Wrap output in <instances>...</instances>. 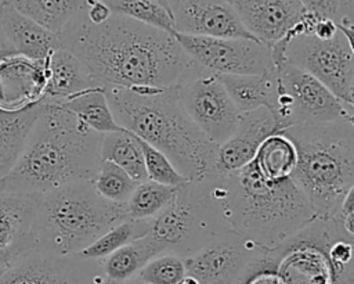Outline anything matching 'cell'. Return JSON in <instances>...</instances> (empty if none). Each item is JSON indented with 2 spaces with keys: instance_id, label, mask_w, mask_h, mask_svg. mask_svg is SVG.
<instances>
[{
  "instance_id": "obj_1",
  "label": "cell",
  "mask_w": 354,
  "mask_h": 284,
  "mask_svg": "<svg viewBox=\"0 0 354 284\" xmlns=\"http://www.w3.org/2000/svg\"><path fill=\"white\" fill-rule=\"evenodd\" d=\"M58 37L101 87H170L191 62L173 35L118 14L94 25L82 8Z\"/></svg>"
},
{
  "instance_id": "obj_2",
  "label": "cell",
  "mask_w": 354,
  "mask_h": 284,
  "mask_svg": "<svg viewBox=\"0 0 354 284\" xmlns=\"http://www.w3.org/2000/svg\"><path fill=\"white\" fill-rule=\"evenodd\" d=\"M101 139L62 104L41 101L24 152L0 179V193L41 195L71 183L93 181L101 162Z\"/></svg>"
},
{
  "instance_id": "obj_3",
  "label": "cell",
  "mask_w": 354,
  "mask_h": 284,
  "mask_svg": "<svg viewBox=\"0 0 354 284\" xmlns=\"http://www.w3.org/2000/svg\"><path fill=\"white\" fill-rule=\"evenodd\" d=\"M230 231L274 252L317 215L292 179H264L250 162L227 175L206 177Z\"/></svg>"
},
{
  "instance_id": "obj_4",
  "label": "cell",
  "mask_w": 354,
  "mask_h": 284,
  "mask_svg": "<svg viewBox=\"0 0 354 284\" xmlns=\"http://www.w3.org/2000/svg\"><path fill=\"white\" fill-rule=\"evenodd\" d=\"M116 123L160 151L189 181L214 173L217 147L187 116L176 86L104 87Z\"/></svg>"
},
{
  "instance_id": "obj_5",
  "label": "cell",
  "mask_w": 354,
  "mask_h": 284,
  "mask_svg": "<svg viewBox=\"0 0 354 284\" xmlns=\"http://www.w3.org/2000/svg\"><path fill=\"white\" fill-rule=\"evenodd\" d=\"M281 132L297 151L292 181L318 219H330L354 190V119L299 125Z\"/></svg>"
},
{
  "instance_id": "obj_6",
  "label": "cell",
  "mask_w": 354,
  "mask_h": 284,
  "mask_svg": "<svg viewBox=\"0 0 354 284\" xmlns=\"http://www.w3.org/2000/svg\"><path fill=\"white\" fill-rule=\"evenodd\" d=\"M126 219L124 204L102 198L93 181L71 183L39 195L33 251L73 256Z\"/></svg>"
},
{
  "instance_id": "obj_7",
  "label": "cell",
  "mask_w": 354,
  "mask_h": 284,
  "mask_svg": "<svg viewBox=\"0 0 354 284\" xmlns=\"http://www.w3.org/2000/svg\"><path fill=\"white\" fill-rule=\"evenodd\" d=\"M315 17L304 18L279 42L271 46L274 69L290 64L314 76L339 100L354 105V26L337 25L328 39L311 32Z\"/></svg>"
},
{
  "instance_id": "obj_8",
  "label": "cell",
  "mask_w": 354,
  "mask_h": 284,
  "mask_svg": "<svg viewBox=\"0 0 354 284\" xmlns=\"http://www.w3.org/2000/svg\"><path fill=\"white\" fill-rule=\"evenodd\" d=\"M230 231L207 179L177 187L171 202L149 223L148 236L163 252L187 258L216 236Z\"/></svg>"
},
{
  "instance_id": "obj_9",
  "label": "cell",
  "mask_w": 354,
  "mask_h": 284,
  "mask_svg": "<svg viewBox=\"0 0 354 284\" xmlns=\"http://www.w3.org/2000/svg\"><path fill=\"white\" fill-rule=\"evenodd\" d=\"M274 71L279 80V94L271 115L278 132L299 125L354 119V105L339 100L310 73L290 64Z\"/></svg>"
},
{
  "instance_id": "obj_10",
  "label": "cell",
  "mask_w": 354,
  "mask_h": 284,
  "mask_svg": "<svg viewBox=\"0 0 354 284\" xmlns=\"http://www.w3.org/2000/svg\"><path fill=\"white\" fill-rule=\"evenodd\" d=\"M174 86L184 112L212 143L220 145L232 134L241 112L218 75L191 60Z\"/></svg>"
},
{
  "instance_id": "obj_11",
  "label": "cell",
  "mask_w": 354,
  "mask_h": 284,
  "mask_svg": "<svg viewBox=\"0 0 354 284\" xmlns=\"http://www.w3.org/2000/svg\"><path fill=\"white\" fill-rule=\"evenodd\" d=\"M339 237L350 238L332 218L314 219L271 252L279 280L283 284H335L328 249Z\"/></svg>"
},
{
  "instance_id": "obj_12",
  "label": "cell",
  "mask_w": 354,
  "mask_h": 284,
  "mask_svg": "<svg viewBox=\"0 0 354 284\" xmlns=\"http://www.w3.org/2000/svg\"><path fill=\"white\" fill-rule=\"evenodd\" d=\"M184 53L202 68L223 75H261L274 71L271 46L256 39L174 33Z\"/></svg>"
},
{
  "instance_id": "obj_13",
  "label": "cell",
  "mask_w": 354,
  "mask_h": 284,
  "mask_svg": "<svg viewBox=\"0 0 354 284\" xmlns=\"http://www.w3.org/2000/svg\"><path fill=\"white\" fill-rule=\"evenodd\" d=\"M266 251L232 231H225L184 258L187 276L198 284H236Z\"/></svg>"
},
{
  "instance_id": "obj_14",
  "label": "cell",
  "mask_w": 354,
  "mask_h": 284,
  "mask_svg": "<svg viewBox=\"0 0 354 284\" xmlns=\"http://www.w3.org/2000/svg\"><path fill=\"white\" fill-rule=\"evenodd\" d=\"M102 277L101 262L29 251L0 269V284H93Z\"/></svg>"
},
{
  "instance_id": "obj_15",
  "label": "cell",
  "mask_w": 354,
  "mask_h": 284,
  "mask_svg": "<svg viewBox=\"0 0 354 284\" xmlns=\"http://www.w3.org/2000/svg\"><path fill=\"white\" fill-rule=\"evenodd\" d=\"M176 33L253 39L230 0H166Z\"/></svg>"
},
{
  "instance_id": "obj_16",
  "label": "cell",
  "mask_w": 354,
  "mask_h": 284,
  "mask_svg": "<svg viewBox=\"0 0 354 284\" xmlns=\"http://www.w3.org/2000/svg\"><path fill=\"white\" fill-rule=\"evenodd\" d=\"M248 33L268 46L283 39L307 14L300 0H231Z\"/></svg>"
},
{
  "instance_id": "obj_17",
  "label": "cell",
  "mask_w": 354,
  "mask_h": 284,
  "mask_svg": "<svg viewBox=\"0 0 354 284\" xmlns=\"http://www.w3.org/2000/svg\"><path fill=\"white\" fill-rule=\"evenodd\" d=\"M275 132L274 118L267 108L241 114L232 134L217 147L214 173H232L250 163L260 144Z\"/></svg>"
},
{
  "instance_id": "obj_18",
  "label": "cell",
  "mask_w": 354,
  "mask_h": 284,
  "mask_svg": "<svg viewBox=\"0 0 354 284\" xmlns=\"http://www.w3.org/2000/svg\"><path fill=\"white\" fill-rule=\"evenodd\" d=\"M39 195L0 193V269L33 251V220Z\"/></svg>"
},
{
  "instance_id": "obj_19",
  "label": "cell",
  "mask_w": 354,
  "mask_h": 284,
  "mask_svg": "<svg viewBox=\"0 0 354 284\" xmlns=\"http://www.w3.org/2000/svg\"><path fill=\"white\" fill-rule=\"evenodd\" d=\"M46 82V60L12 55L0 61V109L15 112L41 103Z\"/></svg>"
},
{
  "instance_id": "obj_20",
  "label": "cell",
  "mask_w": 354,
  "mask_h": 284,
  "mask_svg": "<svg viewBox=\"0 0 354 284\" xmlns=\"http://www.w3.org/2000/svg\"><path fill=\"white\" fill-rule=\"evenodd\" d=\"M0 28L17 54L32 61H43L61 47L58 35L21 14L10 3L0 6Z\"/></svg>"
},
{
  "instance_id": "obj_21",
  "label": "cell",
  "mask_w": 354,
  "mask_h": 284,
  "mask_svg": "<svg viewBox=\"0 0 354 284\" xmlns=\"http://www.w3.org/2000/svg\"><path fill=\"white\" fill-rule=\"evenodd\" d=\"M47 82L43 103L61 104L68 98L97 86L79 58L65 47L55 48L46 58Z\"/></svg>"
},
{
  "instance_id": "obj_22",
  "label": "cell",
  "mask_w": 354,
  "mask_h": 284,
  "mask_svg": "<svg viewBox=\"0 0 354 284\" xmlns=\"http://www.w3.org/2000/svg\"><path fill=\"white\" fill-rule=\"evenodd\" d=\"M221 82L241 114L257 108L274 111L279 94L275 71L261 75H223Z\"/></svg>"
},
{
  "instance_id": "obj_23",
  "label": "cell",
  "mask_w": 354,
  "mask_h": 284,
  "mask_svg": "<svg viewBox=\"0 0 354 284\" xmlns=\"http://www.w3.org/2000/svg\"><path fill=\"white\" fill-rule=\"evenodd\" d=\"M40 107L41 103L15 112L0 109V179L11 172L24 152Z\"/></svg>"
},
{
  "instance_id": "obj_24",
  "label": "cell",
  "mask_w": 354,
  "mask_h": 284,
  "mask_svg": "<svg viewBox=\"0 0 354 284\" xmlns=\"http://www.w3.org/2000/svg\"><path fill=\"white\" fill-rule=\"evenodd\" d=\"M160 254H163L162 247L147 234L100 260L102 276L112 284L126 283L134 278L151 259Z\"/></svg>"
},
{
  "instance_id": "obj_25",
  "label": "cell",
  "mask_w": 354,
  "mask_h": 284,
  "mask_svg": "<svg viewBox=\"0 0 354 284\" xmlns=\"http://www.w3.org/2000/svg\"><path fill=\"white\" fill-rule=\"evenodd\" d=\"M252 162L264 179L285 180L290 177L296 166L297 151L283 132H275L260 144Z\"/></svg>"
},
{
  "instance_id": "obj_26",
  "label": "cell",
  "mask_w": 354,
  "mask_h": 284,
  "mask_svg": "<svg viewBox=\"0 0 354 284\" xmlns=\"http://www.w3.org/2000/svg\"><path fill=\"white\" fill-rule=\"evenodd\" d=\"M8 3L44 29L61 35L82 11L86 0H10Z\"/></svg>"
},
{
  "instance_id": "obj_27",
  "label": "cell",
  "mask_w": 354,
  "mask_h": 284,
  "mask_svg": "<svg viewBox=\"0 0 354 284\" xmlns=\"http://www.w3.org/2000/svg\"><path fill=\"white\" fill-rule=\"evenodd\" d=\"M61 104L87 127L100 134L123 130L113 118L104 87H91Z\"/></svg>"
},
{
  "instance_id": "obj_28",
  "label": "cell",
  "mask_w": 354,
  "mask_h": 284,
  "mask_svg": "<svg viewBox=\"0 0 354 284\" xmlns=\"http://www.w3.org/2000/svg\"><path fill=\"white\" fill-rule=\"evenodd\" d=\"M101 161H109L118 165L137 183L147 180L140 141L134 134L124 129L102 134Z\"/></svg>"
},
{
  "instance_id": "obj_29",
  "label": "cell",
  "mask_w": 354,
  "mask_h": 284,
  "mask_svg": "<svg viewBox=\"0 0 354 284\" xmlns=\"http://www.w3.org/2000/svg\"><path fill=\"white\" fill-rule=\"evenodd\" d=\"M176 191L177 187L159 184L152 180L138 183L124 204L126 219H153L171 202Z\"/></svg>"
},
{
  "instance_id": "obj_30",
  "label": "cell",
  "mask_w": 354,
  "mask_h": 284,
  "mask_svg": "<svg viewBox=\"0 0 354 284\" xmlns=\"http://www.w3.org/2000/svg\"><path fill=\"white\" fill-rule=\"evenodd\" d=\"M151 220L124 219L111 227L93 244L82 249L76 256L88 260H102L120 247L148 234Z\"/></svg>"
},
{
  "instance_id": "obj_31",
  "label": "cell",
  "mask_w": 354,
  "mask_h": 284,
  "mask_svg": "<svg viewBox=\"0 0 354 284\" xmlns=\"http://www.w3.org/2000/svg\"><path fill=\"white\" fill-rule=\"evenodd\" d=\"M112 14L127 17L174 36V22L170 10L153 0H102Z\"/></svg>"
},
{
  "instance_id": "obj_32",
  "label": "cell",
  "mask_w": 354,
  "mask_h": 284,
  "mask_svg": "<svg viewBox=\"0 0 354 284\" xmlns=\"http://www.w3.org/2000/svg\"><path fill=\"white\" fill-rule=\"evenodd\" d=\"M138 183L134 181L123 169L109 161H101L93 180L95 191L106 201L126 204Z\"/></svg>"
},
{
  "instance_id": "obj_33",
  "label": "cell",
  "mask_w": 354,
  "mask_h": 284,
  "mask_svg": "<svg viewBox=\"0 0 354 284\" xmlns=\"http://www.w3.org/2000/svg\"><path fill=\"white\" fill-rule=\"evenodd\" d=\"M187 276L184 258L163 252L151 259L136 276L144 284H183Z\"/></svg>"
},
{
  "instance_id": "obj_34",
  "label": "cell",
  "mask_w": 354,
  "mask_h": 284,
  "mask_svg": "<svg viewBox=\"0 0 354 284\" xmlns=\"http://www.w3.org/2000/svg\"><path fill=\"white\" fill-rule=\"evenodd\" d=\"M138 141L144 155L147 180H152L155 183L171 187H180L189 181L176 169V166L160 151H158L156 148H153L152 145L147 144L140 139Z\"/></svg>"
},
{
  "instance_id": "obj_35",
  "label": "cell",
  "mask_w": 354,
  "mask_h": 284,
  "mask_svg": "<svg viewBox=\"0 0 354 284\" xmlns=\"http://www.w3.org/2000/svg\"><path fill=\"white\" fill-rule=\"evenodd\" d=\"M306 12L321 18L330 19L336 25L354 26L353 17H350L342 4V0H300Z\"/></svg>"
},
{
  "instance_id": "obj_36",
  "label": "cell",
  "mask_w": 354,
  "mask_h": 284,
  "mask_svg": "<svg viewBox=\"0 0 354 284\" xmlns=\"http://www.w3.org/2000/svg\"><path fill=\"white\" fill-rule=\"evenodd\" d=\"M277 259L271 252L257 258L236 284H283L275 273Z\"/></svg>"
},
{
  "instance_id": "obj_37",
  "label": "cell",
  "mask_w": 354,
  "mask_h": 284,
  "mask_svg": "<svg viewBox=\"0 0 354 284\" xmlns=\"http://www.w3.org/2000/svg\"><path fill=\"white\" fill-rule=\"evenodd\" d=\"M332 219L347 237L354 238V190L344 197L340 208Z\"/></svg>"
},
{
  "instance_id": "obj_38",
  "label": "cell",
  "mask_w": 354,
  "mask_h": 284,
  "mask_svg": "<svg viewBox=\"0 0 354 284\" xmlns=\"http://www.w3.org/2000/svg\"><path fill=\"white\" fill-rule=\"evenodd\" d=\"M12 55H18L17 51L14 50V47L11 46V43L8 42V39L6 37V35L3 33L1 28H0V61L10 58Z\"/></svg>"
},
{
  "instance_id": "obj_39",
  "label": "cell",
  "mask_w": 354,
  "mask_h": 284,
  "mask_svg": "<svg viewBox=\"0 0 354 284\" xmlns=\"http://www.w3.org/2000/svg\"><path fill=\"white\" fill-rule=\"evenodd\" d=\"M342 4H343V8L344 11L353 17L354 15V0H342Z\"/></svg>"
},
{
  "instance_id": "obj_40",
  "label": "cell",
  "mask_w": 354,
  "mask_h": 284,
  "mask_svg": "<svg viewBox=\"0 0 354 284\" xmlns=\"http://www.w3.org/2000/svg\"><path fill=\"white\" fill-rule=\"evenodd\" d=\"M104 284H112V283H109V281H106V280H104ZM122 284H144V283H141L138 278H131V280H129V281H126V283H122Z\"/></svg>"
},
{
  "instance_id": "obj_41",
  "label": "cell",
  "mask_w": 354,
  "mask_h": 284,
  "mask_svg": "<svg viewBox=\"0 0 354 284\" xmlns=\"http://www.w3.org/2000/svg\"><path fill=\"white\" fill-rule=\"evenodd\" d=\"M153 1H156V3H159V4H162L163 7H166V8H169L167 7V1L166 0H153Z\"/></svg>"
},
{
  "instance_id": "obj_42",
  "label": "cell",
  "mask_w": 354,
  "mask_h": 284,
  "mask_svg": "<svg viewBox=\"0 0 354 284\" xmlns=\"http://www.w3.org/2000/svg\"><path fill=\"white\" fill-rule=\"evenodd\" d=\"M104 280H105V278H104V276H102L101 278H98V280H97L95 283H93V284H104Z\"/></svg>"
},
{
  "instance_id": "obj_43",
  "label": "cell",
  "mask_w": 354,
  "mask_h": 284,
  "mask_svg": "<svg viewBox=\"0 0 354 284\" xmlns=\"http://www.w3.org/2000/svg\"><path fill=\"white\" fill-rule=\"evenodd\" d=\"M0 1H1V4H3V3H8L10 0H0Z\"/></svg>"
},
{
  "instance_id": "obj_44",
  "label": "cell",
  "mask_w": 354,
  "mask_h": 284,
  "mask_svg": "<svg viewBox=\"0 0 354 284\" xmlns=\"http://www.w3.org/2000/svg\"><path fill=\"white\" fill-rule=\"evenodd\" d=\"M0 6H1V1H0Z\"/></svg>"
},
{
  "instance_id": "obj_45",
  "label": "cell",
  "mask_w": 354,
  "mask_h": 284,
  "mask_svg": "<svg viewBox=\"0 0 354 284\" xmlns=\"http://www.w3.org/2000/svg\"><path fill=\"white\" fill-rule=\"evenodd\" d=\"M230 1H231V0H230Z\"/></svg>"
}]
</instances>
